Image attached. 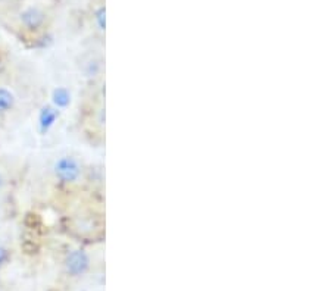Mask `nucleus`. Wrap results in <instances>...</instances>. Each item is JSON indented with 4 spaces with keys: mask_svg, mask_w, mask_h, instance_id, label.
Listing matches in <instances>:
<instances>
[{
    "mask_svg": "<svg viewBox=\"0 0 331 291\" xmlns=\"http://www.w3.org/2000/svg\"><path fill=\"white\" fill-rule=\"evenodd\" d=\"M53 172L61 183H77L78 178L81 177V165L72 156H62L56 161L55 166H53Z\"/></svg>",
    "mask_w": 331,
    "mask_h": 291,
    "instance_id": "obj_1",
    "label": "nucleus"
},
{
    "mask_svg": "<svg viewBox=\"0 0 331 291\" xmlns=\"http://www.w3.org/2000/svg\"><path fill=\"white\" fill-rule=\"evenodd\" d=\"M59 118V109H56L55 106L46 105L42 108L40 113H38V128L42 134H47L50 129L53 128V125L56 124V121Z\"/></svg>",
    "mask_w": 331,
    "mask_h": 291,
    "instance_id": "obj_3",
    "label": "nucleus"
},
{
    "mask_svg": "<svg viewBox=\"0 0 331 291\" xmlns=\"http://www.w3.org/2000/svg\"><path fill=\"white\" fill-rule=\"evenodd\" d=\"M21 22L28 30H37L43 25L44 13L37 8H30L21 13Z\"/></svg>",
    "mask_w": 331,
    "mask_h": 291,
    "instance_id": "obj_4",
    "label": "nucleus"
},
{
    "mask_svg": "<svg viewBox=\"0 0 331 291\" xmlns=\"http://www.w3.org/2000/svg\"><path fill=\"white\" fill-rule=\"evenodd\" d=\"M96 20L99 22V27L100 30H105V25H106V22H105V8H100L98 13H96Z\"/></svg>",
    "mask_w": 331,
    "mask_h": 291,
    "instance_id": "obj_7",
    "label": "nucleus"
},
{
    "mask_svg": "<svg viewBox=\"0 0 331 291\" xmlns=\"http://www.w3.org/2000/svg\"><path fill=\"white\" fill-rule=\"evenodd\" d=\"M90 265V259H88L87 253L84 250H74L68 255V258L65 260V268L66 272L69 275H81L88 269Z\"/></svg>",
    "mask_w": 331,
    "mask_h": 291,
    "instance_id": "obj_2",
    "label": "nucleus"
},
{
    "mask_svg": "<svg viewBox=\"0 0 331 291\" xmlns=\"http://www.w3.org/2000/svg\"><path fill=\"white\" fill-rule=\"evenodd\" d=\"M52 103L56 109H65L71 105V93L65 87H57L52 93Z\"/></svg>",
    "mask_w": 331,
    "mask_h": 291,
    "instance_id": "obj_5",
    "label": "nucleus"
},
{
    "mask_svg": "<svg viewBox=\"0 0 331 291\" xmlns=\"http://www.w3.org/2000/svg\"><path fill=\"white\" fill-rule=\"evenodd\" d=\"M15 106V96L11 90L0 87V113L9 112Z\"/></svg>",
    "mask_w": 331,
    "mask_h": 291,
    "instance_id": "obj_6",
    "label": "nucleus"
},
{
    "mask_svg": "<svg viewBox=\"0 0 331 291\" xmlns=\"http://www.w3.org/2000/svg\"><path fill=\"white\" fill-rule=\"evenodd\" d=\"M2 184L3 183H2V177H0V187H2Z\"/></svg>",
    "mask_w": 331,
    "mask_h": 291,
    "instance_id": "obj_9",
    "label": "nucleus"
},
{
    "mask_svg": "<svg viewBox=\"0 0 331 291\" xmlns=\"http://www.w3.org/2000/svg\"><path fill=\"white\" fill-rule=\"evenodd\" d=\"M8 259H9V253H8V250L0 246V266H2Z\"/></svg>",
    "mask_w": 331,
    "mask_h": 291,
    "instance_id": "obj_8",
    "label": "nucleus"
}]
</instances>
